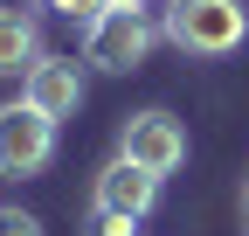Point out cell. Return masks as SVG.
Masks as SVG:
<instances>
[{"instance_id":"cell-1","label":"cell","mask_w":249,"mask_h":236,"mask_svg":"<svg viewBox=\"0 0 249 236\" xmlns=\"http://www.w3.org/2000/svg\"><path fill=\"white\" fill-rule=\"evenodd\" d=\"M160 35L180 49V56H235L249 42V7L242 0H166L160 14Z\"/></svg>"},{"instance_id":"cell-2","label":"cell","mask_w":249,"mask_h":236,"mask_svg":"<svg viewBox=\"0 0 249 236\" xmlns=\"http://www.w3.org/2000/svg\"><path fill=\"white\" fill-rule=\"evenodd\" d=\"M160 28L145 21V7H104L97 21H83V63L104 70V77H124L145 63V49Z\"/></svg>"},{"instance_id":"cell-3","label":"cell","mask_w":249,"mask_h":236,"mask_svg":"<svg viewBox=\"0 0 249 236\" xmlns=\"http://www.w3.org/2000/svg\"><path fill=\"white\" fill-rule=\"evenodd\" d=\"M49 160H55V118L35 111L28 98L0 104V174L28 181V174H42Z\"/></svg>"},{"instance_id":"cell-4","label":"cell","mask_w":249,"mask_h":236,"mask_svg":"<svg viewBox=\"0 0 249 236\" xmlns=\"http://www.w3.org/2000/svg\"><path fill=\"white\" fill-rule=\"evenodd\" d=\"M118 153L166 181V174L187 160V132H180L173 111H132V118H124V132H118Z\"/></svg>"},{"instance_id":"cell-5","label":"cell","mask_w":249,"mask_h":236,"mask_svg":"<svg viewBox=\"0 0 249 236\" xmlns=\"http://www.w3.org/2000/svg\"><path fill=\"white\" fill-rule=\"evenodd\" d=\"M90 209L97 216H132V222H145L152 209H160V174H145L139 160H111L104 174H97V188H90Z\"/></svg>"},{"instance_id":"cell-6","label":"cell","mask_w":249,"mask_h":236,"mask_svg":"<svg viewBox=\"0 0 249 236\" xmlns=\"http://www.w3.org/2000/svg\"><path fill=\"white\" fill-rule=\"evenodd\" d=\"M21 98L35 104V111H49V118H76V104H83V63L42 49V63L21 77Z\"/></svg>"},{"instance_id":"cell-7","label":"cell","mask_w":249,"mask_h":236,"mask_svg":"<svg viewBox=\"0 0 249 236\" xmlns=\"http://www.w3.org/2000/svg\"><path fill=\"white\" fill-rule=\"evenodd\" d=\"M35 63H42V14L0 7V77H28Z\"/></svg>"},{"instance_id":"cell-8","label":"cell","mask_w":249,"mask_h":236,"mask_svg":"<svg viewBox=\"0 0 249 236\" xmlns=\"http://www.w3.org/2000/svg\"><path fill=\"white\" fill-rule=\"evenodd\" d=\"M0 236H42V222L28 209H0Z\"/></svg>"},{"instance_id":"cell-9","label":"cell","mask_w":249,"mask_h":236,"mask_svg":"<svg viewBox=\"0 0 249 236\" xmlns=\"http://www.w3.org/2000/svg\"><path fill=\"white\" fill-rule=\"evenodd\" d=\"M49 7H55V14H70V21H97L111 0H49Z\"/></svg>"},{"instance_id":"cell-10","label":"cell","mask_w":249,"mask_h":236,"mask_svg":"<svg viewBox=\"0 0 249 236\" xmlns=\"http://www.w3.org/2000/svg\"><path fill=\"white\" fill-rule=\"evenodd\" d=\"M139 222L132 216H97V209H90V236H132Z\"/></svg>"},{"instance_id":"cell-11","label":"cell","mask_w":249,"mask_h":236,"mask_svg":"<svg viewBox=\"0 0 249 236\" xmlns=\"http://www.w3.org/2000/svg\"><path fill=\"white\" fill-rule=\"evenodd\" d=\"M111 7H145V0H111Z\"/></svg>"},{"instance_id":"cell-12","label":"cell","mask_w":249,"mask_h":236,"mask_svg":"<svg viewBox=\"0 0 249 236\" xmlns=\"http://www.w3.org/2000/svg\"><path fill=\"white\" fill-rule=\"evenodd\" d=\"M242 216H249V188H242Z\"/></svg>"}]
</instances>
